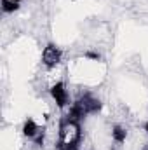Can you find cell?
Returning <instances> with one entry per match:
<instances>
[{
    "label": "cell",
    "instance_id": "cell-4",
    "mask_svg": "<svg viewBox=\"0 0 148 150\" xmlns=\"http://www.w3.org/2000/svg\"><path fill=\"white\" fill-rule=\"evenodd\" d=\"M21 2L23 0H2V11L5 14H11L21 7Z\"/></svg>",
    "mask_w": 148,
    "mask_h": 150
},
{
    "label": "cell",
    "instance_id": "cell-8",
    "mask_svg": "<svg viewBox=\"0 0 148 150\" xmlns=\"http://www.w3.org/2000/svg\"><path fill=\"white\" fill-rule=\"evenodd\" d=\"M145 131H147V133H148V120H147V122H145Z\"/></svg>",
    "mask_w": 148,
    "mask_h": 150
},
{
    "label": "cell",
    "instance_id": "cell-1",
    "mask_svg": "<svg viewBox=\"0 0 148 150\" xmlns=\"http://www.w3.org/2000/svg\"><path fill=\"white\" fill-rule=\"evenodd\" d=\"M61 61V51L59 47H56L54 44H47L44 47V52H42V63L47 67V68H56Z\"/></svg>",
    "mask_w": 148,
    "mask_h": 150
},
{
    "label": "cell",
    "instance_id": "cell-2",
    "mask_svg": "<svg viewBox=\"0 0 148 150\" xmlns=\"http://www.w3.org/2000/svg\"><path fill=\"white\" fill-rule=\"evenodd\" d=\"M51 96H52V100L56 101V105H58L59 108H65V107L68 105V101H70L68 91H66V87H65L63 82H56V84L51 87Z\"/></svg>",
    "mask_w": 148,
    "mask_h": 150
},
{
    "label": "cell",
    "instance_id": "cell-9",
    "mask_svg": "<svg viewBox=\"0 0 148 150\" xmlns=\"http://www.w3.org/2000/svg\"><path fill=\"white\" fill-rule=\"evenodd\" d=\"M111 150H115V149H111Z\"/></svg>",
    "mask_w": 148,
    "mask_h": 150
},
{
    "label": "cell",
    "instance_id": "cell-3",
    "mask_svg": "<svg viewBox=\"0 0 148 150\" xmlns=\"http://www.w3.org/2000/svg\"><path fill=\"white\" fill-rule=\"evenodd\" d=\"M38 133H40V127L37 126V122H35L33 119H26L25 124H23V134H25L26 138L33 140Z\"/></svg>",
    "mask_w": 148,
    "mask_h": 150
},
{
    "label": "cell",
    "instance_id": "cell-7",
    "mask_svg": "<svg viewBox=\"0 0 148 150\" xmlns=\"http://www.w3.org/2000/svg\"><path fill=\"white\" fill-rule=\"evenodd\" d=\"M85 58H89V59H96V61H99L101 59V54H98V52H85Z\"/></svg>",
    "mask_w": 148,
    "mask_h": 150
},
{
    "label": "cell",
    "instance_id": "cell-6",
    "mask_svg": "<svg viewBox=\"0 0 148 150\" xmlns=\"http://www.w3.org/2000/svg\"><path fill=\"white\" fill-rule=\"evenodd\" d=\"M44 138H45V133H44V129H40V133H38L37 136L33 138L35 145H38V147H42V145H44Z\"/></svg>",
    "mask_w": 148,
    "mask_h": 150
},
{
    "label": "cell",
    "instance_id": "cell-5",
    "mask_svg": "<svg viewBox=\"0 0 148 150\" xmlns=\"http://www.w3.org/2000/svg\"><path fill=\"white\" fill-rule=\"evenodd\" d=\"M111 138H113L117 143H124L125 138H127V131H125L122 126H113V129H111Z\"/></svg>",
    "mask_w": 148,
    "mask_h": 150
}]
</instances>
